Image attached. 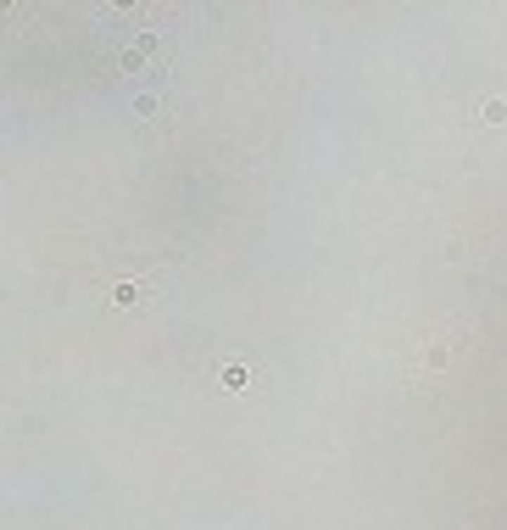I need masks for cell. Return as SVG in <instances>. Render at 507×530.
<instances>
[{
  "mask_svg": "<svg viewBox=\"0 0 507 530\" xmlns=\"http://www.w3.org/2000/svg\"><path fill=\"white\" fill-rule=\"evenodd\" d=\"M140 302H145L140 279H117V285H112V307H140Z\"/></svg>",
  "mask_w": 507,
  "mask_h": 530,
  "instance_id": "1",
  "label": "cell"
},
{
  "mask_svg": "<svg viewBox=\"0 0 507 530\" xmlns=\"http://www.w3.org/2000/svg\"><path fill=\"white\" fill-rule=\"evenodd\" d=\"M480 112H485V123H507V101H485Z\"/></svg>",
  "mask_w": 507,
  "mask_h": 530,
  "instance_id": "4",
  "label": "cell"
},
{
  "mask_svg": "<svg viewBox=\"0 0 507 530\" xmlns=\"http://www.w3.org/2000/svg\"><path fill=\"white\" fill-rule=\"evenodd\" d=\"M446 358H451V341H435L430 352H424V369H440Z\"/></svg>",
  "mask_w": 507,
  "mask_h": 530,
  "instance_id": "3",
  "label": "cell"
},
{
  "mask_svg": "<svg viewBox=\"0 0 507 530\" xmlns=\"http://www.w3.org/2000/svg\"><path fill=\"white\" fill-rule=\"evenodd\" d=\"M217 385H223V391H245V385H251V369H245V363H223Z\"/></svg>",
  "mask_w": 507,
  "mask_h": 530,
  "instance_id": "2",
  "label": "cell"
}]
</instances>
